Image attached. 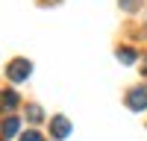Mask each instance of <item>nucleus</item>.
I'll return each mask as SVG.
<instances>
[{
    "mask_svg": "<svg viewBox=\"0 0 147 141\" xmlns=\"http://www.w3.org/2000/svg\"><path fill=\"white\" fill-rule=\"evenodd\" d=\"M3 106L12 112V109L18 106V94H15V91H6V94H3Z\"/></svg>",
    "mask_w": 147,
    "mask_h": 141,
    "instance_id": "obj_6",
    "label": "nucleus"
},
{
    "mask_svg": "<svg viewBox=\"0 0 147 141\" xmlns=\"http://www.w3.org/2000/svg\"><path fill=\"white\" fill-rule=\"evenodd\" d=\"M27 115L32 117V121H41V109H38V106H30V109H27Z\"/></svg>",
    "mask_w": 147,
    "mask_h": 141,
    "instance_id": "obj_7",
    "label": "nucleus"
},
{
    "mask_svg": "<svg viewBox=\"0 0 147 141\" xmlns=\"http://www.w3.org/2000/svg\"><path fill=\"white\" fill-rule=\"evenodd\" d=\"M30 70H32V65L27 62V59H12L9 68H6V74H9L12 82H24V79L30 77Z\"/></svg>",
    "mask_w": 147,
    "mask_h": 141,
    "instance_id": "obj_1",
    "label": "nucleus"
},
{
    "mask_svg": "<svg viewBox=\"0 0 147 141\" xmlns=\"http://www.w3.org/2000/svg\"><path fill=\"white\" fill-rule=\"evenodd\" d=\"M21 141H41V135H38V132H24Z\"/></svg>",
    "mask_w": 147,
    "mask_h": 141,
    "instance_id": "obj_8",
    "label": "nucleus"
},
{
    "mask_svg": "<svg viewBox=\"0 0 147 141\" xmlns=\"http://www.w3.org/2000/svg\"><path fill=\"white\" fill-rule=\"evenodd\" d=\"M136 50H129V47H121V50H118V62H124V65H132V62H136Z\"/></svg>",
    "mask_w": 147,
    "mask_h": 141,
    "instance_id": "obj_5",
    "label": "nucleus"
},
{
    "mask_svg": "<svg viewBox=\"0 0 147 141\" xmlns=\"http://www.w3.org/2000/svg\"><path fill=\"white\" fill-rule=\"evenodd\" d=\"M18 129H21V121H18V117H12V115H9L6 121H3V141H6V138H12V135L18 132Z\"/></svg>",
    "mask_w": 147,
    "mask_h": 141,
    "instance_id": "obj_4",
    "label": "nucleus"
},
{
    "mask_svg": "<svg viewBox=\"0 0 147 141\" xmlns=\"http://www.w3.org/2000/svg\"><path fill=\"white\" fill-rule=\"evenodd\" d=\"M144 68H147V62H144Z\"/></svg>",
    "mask_w": 147,
    "mask_h": 141,
    "instance_id": "obj_10",
    "label": "nucleus"
},
{
    "mask_svg": "<svg viewBox=\"0 0 147 141\" xmlns=\"http://www.w3.org/2000/svg\"><path fill=\"white\" fill-rule=\"evenodd\" d=\"M127 106H129V109H136V112L147 109V88H132V91L127 94Z\"/></svg>",
    "mask_w": 147,
    "mask_h": 141,
    "instance_id": "obj_2",
    "label": "nucleus"
},
{
    "mask_svg": "<svg viewBox=\"0 0 147 141\" xmlns=\"http://www.w3.org/2000/svg\"><path fill=\"white\" fill-rule=\"evenodd\" d=\"M121 6H124L127 12H132V9H136V6H138V0H121Z\"/></svg>",
    "mask_w": 147,
    "mask_h": 141,
    "instance_id": "obj_9",
    "label": "nucleus"
},
{
    "mask_svg": "<svg viewBox=\"0 0 147 141\" xmlns=\"http://www.w3.org/2000/svg\"><path fill=\"white\" fill-rule=\"evenodd\" d=\"M50 132H53L56 138H68V135H71V121H68L65 115H56L53 121H50Z\"/></svg>",
    "mask_w": 147,
    "mask_h": 141,
    "instance_id": "obj_3",
    "label": "nucleus"
}]
</instances>
